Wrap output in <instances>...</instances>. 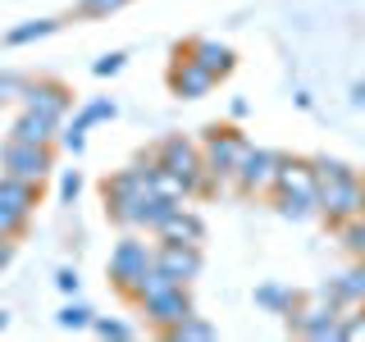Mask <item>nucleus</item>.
I'll return each mask as SVG.
<instances>
[{"label": "nucleus", "mask_w": 365, "mask_h": 342, "mask_svg": "<svg viewBox=\"0 0 365 342\" xmlns=\"http://www.w3.org/2000/svg\"><path fill=\"white\" fill-rule=\"evenodd\" d=\"M155 169H160V160H155V146H151V151H142L128 169H119V174L106 178L101 197H106V214L119 228H133L137 233V210H142V201L155 192Z\"/></svg>", "instance_id": "nucleus-1"}, {"label": "nucleus", "mask_w": 365, "mask_h": 342, "mask_svg": "<svg viewBox=\"0 0 365 342\" xmlns=\"http://www.w3.org/2000/svg\"><path fill=\"white\" fill-rule=\"evenodd\" d=\"M342 315L338 306L319 301V296H311V301H297L288 315H283V324H288V333L297 338H311V342H342Z\"/></svg>", "instance_id": "nucleus-2"}, {"label": "nucleus", "mask_w": 365, "mask_h": 342, "mask_svg": "<svg viewBox=\"0 0 365 342\" xmlns=\"http://www.w3.org/2000/svg\"><path fill=\"white\" fill-rule=\"evenodd\" d=\"M151 265H155V242H146V237H137L133 228H128V237H119L114 251H110V283L128 296L133 283L142 279Z\"/></svg>", "instance_id": "nucleus-3"}, {"label": "nucleus", "mask_w": 365, "mask_h": 342, "mask_svg": "<svg viewBox=\"0 0 365 342\" xmlns=\"http://www.w3.org/2000/svg\"><path fill=\"white\" fill-rule=\"evenodd\" d=\"M351 214H365V178L356 169L334 182H319V219L334 228L342 219H351Z\"/></svg>", "instance_id": "nucleus-4"}, {"label": "nucleus", "mask_w": 365, "mask_h": 342, "mask_svg": "<svg viewBox=\"0 0 365 342\" xmlns=\"http://www.w3.org/2000/svg\"><path fill=\"white\" fill-rule=\"evenodd\" d=\"M251 151V142H247V133L242 128H228V123H210V128L201 133V155H205V165L215 169V174H224V178H233L237 174V165H242V155Z\"/></svg>", "instance_id": "nucleus-5"}, {"label": "nucleus", "mask_w": 365, "mask_h": 342, "mask_svg": "<svg viewBox=\"0 0 365 342\" xmlns=\"http://www.w3.org/2000/svg\"><path fill=\"white\" fill-rule=\"evenodd\" d=\"M279 169H283V155L269 151V146H251L242 155V165H237V192L242 197H274V182H279Z\"/></svg>", "instance_id": "nucleus-6"}, {"label": "nucleus", "mask_w": 365, "mask_h": 342, "mask_svg": "<svg viewBox=\"0 0 365 342\" xmlns=\"http://www.w3.org/2000/svg\"><path fill=\"white\" fill-rule=\"evenodd\" d=\"M0 169H5V174H19V178H32V182H46L51 169H55V146L5 137V146H0Z\"/></svg>", "instance_id": "nucleus-7"}, {"label": "nucleus", "mask_w": 365, "mask_h": 342, "mask_svg": "<svg viewBox=\"0 0 365 342\" xmlns=\"http://www.w3.org/2000/svg\"><path fill=\"white\" fill-rule=\"evenodd\" d=\"M155 160H160V169H165V174L182 178L187 187L197 182V174L205 169L201 142H192V137H182V133H169V137H160V142H155Z\"/></svg>", "instance_id": "nucleus-8"}, {"label": "nucleus", "mask_w": 365, "mask_h": 342, "mask_svg": "<svg viewBox=\"0 0 365 342\" xmlns=\"http://www.w3.org/2000/svg\"><path fill=\"white\" fill-rule=\"evenodd\" d=\"M19 110H37V114H46V119L64 123L68 110H73V91H68L64 83H55V78H28V91H23Z\"/></svg>", "instance_id": "nucleus-9"}, {"label": "nucleus", "mask_w": 365, "mask_h": 342, "mask_svg": "<svg viewBox=\"0 0 365 342\" xmlns=\"http://www.w3.org/2000/svg\"><path fill=\"white\" fill-rule=\"evenodd\" d=\"M142 311H146V319H151L160 333H169V328H174L178 319H187L192 311H197V306H192L187 283H174V288H165V292L146 296V301H142Z\"/></svg>", "instance_id": "nucleus-10"}, {"label": "nucleus", "mask_w": 365, "mask_h": 342, "mask_svg": "<svg viewBox=\"0 0 365 342\" xmlns=\"http://www.w3.org/2000/svg\"><path fill=\"white\" fill-rule=\"evenodd\" d=\"M215 83H220V78H215L210 68H201L192 55H178V51H174V64H169V91H174L178 100H201V96H210Z\"/></svg>", "instance_id": "nucleus-11"}, {"label": "nucleus", "mask_w": 365, "mask_h": 342, "mask_svg": "<svg viewBox=\"0 0 365 342\" xmlns=\"http://www.w3.org/2000/svg\"><path fill=\"white\" fill-rule=\"evenodd\" d=\"M155 265L169 269L178 283L192 288L205 269V256H201V247H192V242H155Z\"/></svg>", "instance_id": "nucleus-12"}, {"label": "nucleus", "mask_w": 365, "mask_h": 342, "mask_svg": "<svg viewBox=\"0 0 365 342\" xmlns=\"http://www.w3.org/2000/svg\"><path fill=\"white\" fill-rule=\"evenodd\" d=\"M178 55H192V60H197L201 68H210L215 78H228V73H233V64H237L233 46L220 41V37H192V41L178 46Z\"/></svg>", "instance_id": "nucleus-13"}, {"label": "nucleus", "mask_w": 365, "mask_h": 342, "mask_svg": "<svg viewBox=\"0 0 365 342\" xmlns=\"http://www.w3.org/2000/svg\"><path fill=\"white\" fill-rule=\"evenodd\" d=\"M274 192H292V197H315V201H319V178H315L311 160L283 155V169H279V182H274Z\"/></svg>", "instance_id": "nucleus-14"}, {"label": "nucleus", "mask_w": 365, "mask_h": 342, "mask_svg": "<svg viewBox=\"0 0 365 342\" xmlns=\"http://www.w3.org/2000/svg\"><path fill=\"white\" fill-rule=\"evenodd\" d=\"M155 237L160 242H192V247H201L205 242V219L197 210H187V205H178V210L155 228Z\"/></svg>", "instance_id": "nucleus-15"}, {"label": "nucleus", "mask_w": 365, "mask_h": 342, "mask_svg": "<svg viewBox=\"0 0 365 342\" xmlns=\"http://www.w3.org/2000/svg\"><path fill=\"white\" fill-rule=\"evenodd\" d=\"M9 137H14V142L55 146V142H60V123L46 119V114H37V110H19V119L9 123Z\"/></svg>", "instance_id": "nucleus-16"}, {"label": "nucleus", "mask_w": 365, "mask_h": 342, "mask_svg": "<svg viewBox=\"0 0 365 342\" xmlns=\"http://www.w3.org/2000/svg\"><path fill=\"white\" fill-rule=\"evenodd\" d=\"M0 201L9 205V210H23V214H32L41 205V182H32V178H19V174H5L0 169Z\"/></svg>", "instance_id": "nucleus-17"}, {"label": "nucleus", "mask_w": 365, "mask_h": 342, "mask_svg": "<svg viewBox=\"0 0 365 342\" xmlns=\"http://www.w3.org/2000/svg\"><path fill=\"white\" fill-rule=\"evenodd\" d=\"M297 301H302V292L288 288V283H260V288H256V306L269 311V315H288Z\"/></svg>", "instance_id": "nucleus-18"}, {"label": "nucleus", "mask_w": 365, "mask_h": 342, "mask_svg": "<svg viewBox=\"0 0 365 342\" xmlns=\"http://www.w3.org/2000/svg\"><path fill=\"white\" fill-rule=\"evenodd\" d=\"M334 237L351 260H365V214H351V219L334 224Z\"/></svg>", "instance_id": "nucleus-19"}, {"label": "nucleus", "mask_w": 365, "mask_h": 342, "mask_svg": "<svg viewBox=\"0 0 365 342\" xmlns=\"http://www.w3.org/2000/svg\"><path fill=\"white\" fill-rule=\"evenodd\" d=\"M60 28L55 19H28V23H14V28H5V46H32V41H41V37H51V32Z\"/></svg>", "instance_id": "nucleus-20"}, {"label": "nucleus", "mask_w": 365, "mask_h": 342, "mask_svg": "<svg viewBox=\"0 0 365 342\" xmlns=\"http://www.w3.org/2000/svg\"><path fill=\"white\" fill-rule=\"evenodd\" d=\"M215 333H220V328H215V324H210L205 315H197V311H192L187 319H178V324L169 328L165 338H169V342H210Z\"/></svg>", "instance_id": "nucleus-21"}, {"label": "nucleus", "mask_w": 365, "mask_h": 342, "mask_svg": "<svg viewBox=\"0 0 365 342\" xmlns=\"http://www.w3.org/2000/svg\"><path fill=\"white\" fill-rule=\"evenodd\" d=\"M274 210H279L283 219L302 224V219H315L319 214V201L315 197H292V192H274Z\"/></svg>", "instance_id": "nucleus-22"}, {"label": "nucleus", "mask_w": 365, "mask_h": 342, "mask_svg": "<svg viewBox=\"0 0 365 342\" xmlns=\"http://www.w3.org/2000/svg\"><path fill=\"white\" fill-rule=\"evenodd\" d=\"M174 283H178V279H174V274H169V269H160V265H151V269H146V274H142V279H137V283H133V292H128V296H133V301H137V306H142V301H146V296H155V292H165V288H174Z\"/></svg>", "instance_id": "nucleus-23"}, {"label": "nucleus", "mask_w": 365, "mask_h": 342, "mask_svg": "<svg viewBox=\"0 0 365 342\" xmlns=\"http://www.w3.org/2000/svg\"><path fill=\"white\" fill-rule=\"evenodd\" d=\"M114 114H119V105H114V100H110V96H96V100H87V105H83V110H78V114H73V119H78V123H83V128H96V123H110V119H114Z\"/></svg>", "instance_id": "nucleus-24"}, {"label": "nucleus", "mask_w": 365, "mask_h": 342, "mask_svg": "<svg viewBox=\"0 0 365 342\" xmlns=\"http://www.w3.org/2000/svg\"><path fill=\"white\" fill-rule=\"evenodd\" d=\"M91 319H96V315H91L87 301H68L64 311L55 315V324H60V328H91Z\"/></svg>", "instance_id": "nucleus-25"}, {"label": "nucleus", "mask_w": 365, "mask_h": 342, "mask_svg": "<svg viewBox=\"0 0 365 342\" xmlns=\"http://www.w3.org/2000/svg\"><path fill=\"white\" fill-rule=\"evenodd\" d=\"M311 169H315L319 182H334V178H342V174H351L347 160H334V155H311Z\"/></svg>", "instance_id": "nucleus-26"}, {"label": "nucleus", "mask_w": 365, "mask_h": 342, "mask_svg": "<svg viewBox=\"0 0 365 342\" xmlns=\"http://www.w3.org/2000/svg\"><path fill=\"white\" fill-rule=\"evenodd\" d=\"M23 91H28V78L23 73H0V105H19Z\"/></svg>", "instance_id": "nucleus-27"}, {"label": "nucleus", "mask_w": 365, "mask_h": 342, "mask_svg": "<svg viewBox=\"0 0 365 342\" xmlns=\"http://www.w3.org/2000/svg\"><path fill=\"white\" fill-rule=\"evenodd\" d=\"M123 5H128V0H78V14L83 19H110V14H119Z\"/></svg>", "instance_id": "nucleus-28"}, {"label": "nucleus", "mask_w": 365, "mask_h": 342, "mask_svg": "<svg viewBox=\"0 0 365 342\" xmlns=\"http://www.w3.org/2000/svg\"><path fill=\"white\" fill-rule=\"evenodd\" d=\"M87 133H91V128H83L78 119H73V123H60V146H64L68 155H78V151L87 146Z\"/></svg>", "instance_id": "nucleus-29"}, {"label": "nucleus", "mask_w": 365, "mask_h": 342, "mask_svg": "<svg viewBox=\"0 0 365 342\" xmlns=\"http://www.w3.org/2000/svg\"><path fill=\"white\" fill-rule=\"evenodd\" d=\"M32 214H23V210H9L5 201H0V237H19L23 228H28Z\"/></svg>", "instance_id": "nucleus-30"}, {"label": "nucleus", "mask_w": 365, "mask_h": 342, "mask_svg": "<svg viewBox=\"0 0 365 342\" xmlns=\"http://www.w3.org/2000/svg\"><path fill=\"white\" fill-rule=\"evenodd\" d=\"M342 342H365V306L342 315Z\"/></svg>", "instance_id": "nucleus-31"}, {"label": "nucleus", "mask_w": 365, "mask_h": 342, "mask_svg": "<svg viewBox=\"0 0 365 342\" xmlns=\"http://www.w3.org/2000/svg\"><path fill=\"white\" fill-rule=\"evenodd\" d=\"M91 333H101V338H133V324H123V319H106V315H96V319H91Z\"/></svg>", "instance_id": "nucleus-32"}, {"label": "nucleus", "mask_w": 365, "mask_h": 342, "mask_svg": "<svg viewBox=\"0 0 365 342\" xmlns=\"http://www.w3.org/2000/svg\"><path fill=\"white\" fill-rule=\"evenodd\" d=\"M78 197H83V174H78V169H64L60 174V201L73 205Z\"/></svg>", "instance_id": "nucleus-33"}, {"label": "nucleus", "mask_w": 365, "mask_h": 342, "mask_svg": "<svg viewBox=\"0 0 365 342\" xmlns=\"http://www.w3.org/2000/svg\"><path fill=\"white\" fill-rule=\"evenodd\" d=\"M123 64H128V55H123V51H110V55H101V60L91 64V73H96V78H114Z\"/></svg>", "instance_id": "nucleus-34"}, {"label": "nucleus", "mask_w": 365, "mask_h": 342, "mask_svg": "<svg viewBox=\"0 0 365 342\" xmlns=\"http://www.w3.org/2000/svg\"><path fill=\"white\" fill-rule=\"evenodd\" d=\"M55 288H60L64 296H78V288H83V279H78V269H60V274H55Z\"/></svg>", "instance_id": "nucleus-35"}, {"label": "nucleus", "mask_w": 365, "mask_h": 342, "mask_svg": "<svg viewBox=\"0 0 365 342\" xmlns=\"http://www.w3.org/2000/svg\"><path fill=\"white\" fill-rule=\"evenodd\" d=\"M9 260H14V237H0V274L9 269Z\"/></svg>", "instance_id": "nucleus-36"}, {"label": "nucleus", "mask_w": 365, "mask_h": 342, "mask_svg": "<svg viewBox=\"0 0 365 342\" xmlns=\"http://www.w3.org/2000/svg\"><path fill=\"white\" fill-rule=\"evenodd\" d=\"M228 114H233V119H247V114H251V105H247L242 96H233V100H228Z\"/></svg>", "instance_id": "nucleus-37"}, {"label": "nucleus", "mask_w": 365, "mask_h": 342, "mask_svg": "<svg viewBox=\"0 0 365 342\" xmlns=\"http://www.w3.org/2000/svg\"><path fill=\"white\" fill-rule=\"evenodd\" d=\"M351 100H356V105L365 110V83H356V87H351Z\"/></svg>", "instance_id": "nucleus-38"}, {"label": "nucleus", "mask_w": 365, "mask_h": 342, "mask_svg": "<svg viewBox=\"0 0 365 342\" xmlns=\"http://www.w3.org/2000/svg\"><path fill=\"white\" fill-rule=\"evenodd\" d=\"M5 328H9V315H5V311H0V333H5Z\"/></svg>", "instance_id": "nucleus-39"}]
</instances>
